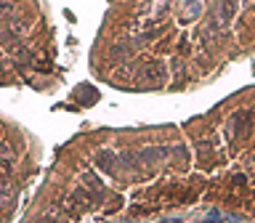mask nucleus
I'll return each instance as SVG.
<instances>
[{
    "label": "nucleus",
    "mask_w": 255,
    "mask_h": 223,
    "mask_svg": "<svg viewBox=\"0 0 255 223\" xmlns=\"http://www.w3.org/2000/svg\"><path fill=\"white\" fill-rule=\"evenodd\" d=\"M237 13V0H221V24H229Z\"/></svg>",
    "instance_id": "1"
},
{
    "label": "nucleus",
    "mask_w": 255,
    "mask_h": 223,
    "mask_svg": "<svg viewBox=\"0 0 255 223\" xmlns=\"http://www.w3.org/2000/svg\"><path fill=\"white\" fill-rule=\"evenodd\" d=\"M99 167H101V170L115 173V154H112V151H101V154H99Z\"/></svg>",
    "instance_id": "2"
},
{
    "label": "nucleus",
    "mask_w": 255,
    "mask_h": 223,
    "mask_svg": "<svg viewBox=\"0 0 255 223\" xmlns=\"http://www.w3.org/2000/svg\"><path fill=\"white\" fill-rule=\"evenodd\" d=\"M11 197H13V189L8 186V183H0V205L11 202Z\"/></svg>",
    "instance_id": "3"
}]
</instances>
